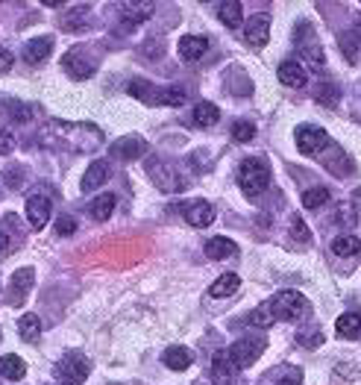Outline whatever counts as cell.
I'll list each match as a JSON object with an SVG mask.
<instances>
[{
    "label": "cell",
    "mask_w": 361,
    "mask_h": 385,
    "mask_svg": "<svg viewBox=\"0 0 361 385\" xmlns=\"http://www.w3.org/2000/svg\"><path fill=\"white\" fill-rule=\"evenodd\" d=\"M130 94L138 98L142 103H150V106H183L185 103L183 88H159V86H153L147 80H132Z\"/></svg>",
    "instance_id": "obj_1"
},
{
    "label": "cell",
    "mask_w": 361,
    "mask_h": 385,
    "mask_svg": "<svg viewBox=\"0 0 361 385\" xmlns=\"http://www.w3.org/2000/svg\"><path fill=\"white\" fill-rule=\"evenodd\" d=\"M238 185H241V191H244V195L258 197V195H262V191H268V185H270V171H268V165H265L262 159H244V162H241V168H238Z\"/></svg>",
    "instance_id": "obj_2"
},
{
    "label": "cell",
    "mask_w": 361,
    "mask_h": 385,
    "mask_svg": "<svg viewBox=\"0 0 361 385\" xmlns=\"http://www.w3.org/2000/svg\"><path fill=\"white\" fill-rule=\"evenodd\" d=\"M268 306H270L276 321H294V318H303L309 312V300L299 292H276Z\"/></svg>",
    "instance_id": "obj_3"
},
{
    "label": "cell",
    "mask_w": 361,
    "mask_h": 385,
    "mask_svg": "<svg viewBox=\"0 0 361 385\" xmlns=\"http://www.w3.org/2000/svg\"><path fill=\"white\" fill-rule=\"evenodd\" d=\"M88 374H91V368H88L86 356L76 353V350L65 353L62 359H59V364H56V377H59V382H62V385H83L88 379Z\"/></svg>",
    "instance_id": "obj_4"
},
{
    "label": "cell",
    "mask_w": 361,
    "mask_h": 385,
    "mask_svg": "<svg viewBox=\"0 0 361 385\" xmlns=\"http://www.w3.org/2000/svg\"><path fill=\"white\" fill-rule=\"evenodd\" d=\"M147 174H150V180L162 188V191H185V180L176 174L173 171V165L171 162H165V159H150L147 162Z\"/></svg>",
    "instance_id": "obj_5"
},
{
    "label": "cell",
    "mask_w": 361,
    "mask_h": 385,
    "mask_svg": "<svg viewBox=\"0 0 361 385\" xmlns=\"http://www.w3.org/2000/svg\"><path fill=\"white\" fill-rule=\"evenodd\" d=\"M265 347H268V338H241V341H235L229 347V359L235 362V368L241 371V368H247V364H253L258 356H262Z\"/></svg>",
    "instance_id": "obj_6"
},
{
    "label": "cell",
    "mask_w": 361,
    "mask_h": 385,
    "mask_svg": "<svg viewBox=\"0 0 361 385\" xmlns=\"http://www.w3.org/2000/svg\"><path fill=\"white\" fill-rule=\"evenodd\" d=\"M294 139H297V147L303 150V153H309V156H314V153H320V150L329 147V132H326L323 127L303 124V127H297Z\"/></svg>",
    "instance_id": "obj_7"
},
{
    "label": "cell",
    "mask_w": 361,
    "mask_h": 385,
    "mask_svg": "<svg viewBox=\"0 0 361 385\" xmlns=\"http://www.w3.org/2000/svg\"><path fill=\"white\" fill-rule=\"evenodd\" d=\"M27 218H30L33 229H45L47 226V221H50V197H47V191L35 188L33 195L27 197Z\"/></svg>",
    "instance_id": "obj_8"
},
{
    "label": "cell",
    "mask_w": 361,
    "mask_h": 385,
    "mask_svg": "<svg viewBox=\"0 0 361 385\" xmlns=\"http://www.w3.org/2000/svg\"><path fill=\"white\" fill-rule=\"evenodd\" d=\"M270 35V18L268 15H253L244 27V42L250 47H265Z\"/></svg>",
    "instance_id": "obj_9"
},
{
    "label": "cell",
    "mask_w": 361,
    "mask_h": 385,
    "mask_svg": "<svg viewBox=\"0 0 361 385\" xmlns=\"http://www.w3.org/2000/svg\"><path fill=\"white\" fill-rule=\"evenodd\" d=\"M206 50H209V38L206 35H183V38H179V45H176V53L183 56V62L203 59Z\"/></svg>",
    "instance_id": "obj_10"
},
{
    "label": "cell",
    "mask_w": 361,
    "mask_h": 385,
    "mask_svg": "<svg viewBox=\"0 0 361 385\" xmlns=\"http://www.w3.org/2000/svg\"><path fill=\"white\" fill-rule=\"evenodd\" d=\"M235 362L229 359V350H217L212 359V379L214 385H232L235 382Z\"/></svg>",
    "instance_id": "obj_11"
},
{
    "label": "cell",
    "mask_w": 361,
    "mask_h": 385,
    "mask_svg": "<svg viewBox=\"0 0 361 385\" xmlns=\"http://www.w3.org/2000/svg\"><path fill=\"white\" fill-rule=\"evenodd\" d=\"M153 4H124V6H120V21H124V24H120V33H130L135 24H142V21H147V18L153 15Z\"/></svg>",
    "instance_id": "obj_12"
},
{
    "label": "cell",
    "mask_w": 361,
    "mask_h": 385,
    "mask_svg": "<svg viewBox=\"0 0 361 385\" xmlns=\"http://www.w3.org/2000/svg\"><path fill=\"white\" fill-rule=\"evenodd\" d=\"M183 215H185V221H188L191 226L203 229V226H209V224L214 221V206L206 203V200H197V203L183 206Z\"/></svg>",
    "instance_id": "obj_13"
},
{
    "label": "cell",
    "mask_w": 361,
    "mask_h": 385,
    "mask_svg": "<svg viewBox=\"0 0 361 385\" xmlns=\"http://www.w3.org/2000/svg\"><path fill=\"white\" fill-rule=\"evenodd\" d=\"M279 83L282 86H288V88H303L306 86V80H309V74H306V68L299 65L297 59H288V62H282L279 65Z\"/></svg>",
    "instance_id": "obj_14"
},
{
    "label": "cell",
    "mask_w": 361,
    "mask_h": 385,
    "mask_svg": "<svg viewBox=\"0 0 361 385\" xmlns=\"http://www.w3.org/2000/svg\"><path fill=\"white\" fill-rule=\"evenodd\" d=\"M144 150H147V142L138 139V136L118 139V142L112 144V153H115V156H118V159H127V162H132V159H138V156H144Z\"/></svg>",
    "instance_id": "obj_15"
},
{
    "label": "cell",
    "mask_w": 361,
    "mask_h": 385,
    "mask_svg": "<svg viewBox=\"0 0 361 385\" xmlns=\"http://www.w3.org/2000/svg\"><path fill=\"white\" fill-rule=\"evenodd\" d=\"M50 53H53V38H50V35L33 38V42L24 45V59H27L30 65H42Z\"/></svg>",
    "instance_id": "obj_16"
},
{
    "label": "cell",
    "mask_w": 361,
    "mask_h": 385,
    "mask_svg": "<svg viewBox=\"0 0 361 385\" xmlns=\"http://www.w3.org/2000/svg\"><path fill=\"white\" fill-rule=\"evenodd\" d=\"M112 177V168H109V162H103V159H97V162H91L88 165V171H86V177H83V191H94V188H100L106 180Z\"/></svg>",
    "instance_id": "obj_17"
},
{
    "label": "cell",
    "mask_w": 361,
    "mask_h": 385,
    "mask_svg": "<svg viewBox=\"0 0 361 385\" xmlns=\"http://www.w3.org/2000/svg\"><path fill=\"white\" fill-rule=\"evenodd\" d=\"M65 71H68L71 76H76V80H88V76L94 74V62H88L79 50H71V53L65 56Z\"/></svg>",
    "instance_id": "obj_18"
},
{
    "label": "cell",
    "mask_w": 361,
    "mask_h": 385,
    "mask_svg": "<svg viewBox=\"0 0 361 385\" xmlns=\"http://www.w3.org/2000/svg\"><path fill=\"white\" fill-rule=\"evenodd\" d=\"M162 362L168 364L171 371H188L191 368V362H194V356H191V350H185V347H168L165 350V356H162Z\"/></svg>",
    "instance_id": "obj_19"
},
{
    "label": "cell",
    "mask_w": 361,
    "mask_h": 385,
    "mask_svg": "<svg viewBox=\"0 0 361 385\" xmlns=\"http://www.w3.org/2000/svg\"><path fill=\"white\" fill-rule=\"evenodd\" d=\"M24 374H27V362L21 359V356H15V353H9V356H4L0 359V377L4 379H24Z\"/></svg>",
    "instance_id": "obj_20"
},
{
    "label": "cell",
    "mask_w": 361,
    "mask_h": 385,
    "mask_svg": "<svg viewBox=\"0 0 361 385\" xmlns=\"http://www.w3.org/2000/svg\"><path fill=\"white\" fill-rule=\"evenodd\" d=\"M238 253V244L232 241V239H209L206 241V256L209 259H229V256H235Z\"/></svg>",
    "instance_id": "obj_21"
},
{
    "label": "cell",
    "mask_w": 361,
    "mask_h": 385,
    "mask_svg": "<svg viewBox=\"0 0 361 385\" xmlns=\"http://www.w3.org/2000/svg\"><path fill=\"white\" fill-rule=\"evenodd\" d=\"M238 288H241V277H238V274H224L220 280L212 282L209 294H212V297H232Z\"/></svg>",
    "instance_id": "obj_22"
},
{
    "label": "cell",
    "mask_w": 361,
    "mask_h": 385,
    "mask_svg": "<svg viewBox=\"0 0 361 385\" xmlns=\"http://www.w3.org/2000/svg\"><path fill=\"white\" fill-rule=\"evenodd\" d=\"M217 121H220V109H217L214 103H206V100H203V103L194 106V124H197V127L206 130V127H214Z\"/></svg>",
    "instance_id": "obj_23"
},
{
    "label": "cell",
    "mask_w": 361,
    "mask_h": 385,
    "mask_svg": "<svg viewBox=\"0 0 361 385\" xmlns=\"http://www.w3.org/2000/svg\"><path fill=\"white\" fill-rule=\"evenodd\" d=\"M115 203H118V197L115 195H100V197H94V203H91V218L94 221H109L112 218V212H115Z\"/></svg>",
    "instance_id": "obj_24"
},
{
    "label": "cell",
    "mask_w": 361,
    "mask_h": 385,
    "mask_svg": "<svg viewBox=\"0 0 361 385\" xmlns=\"http://www.w3.org/2000/svg\"><path fill=\"white\" fill-rule=\"evenodd\" d=\"M332 253L340 256V259H350V256L361 253V241H358L355 236H338V239L332 241Z\"/></svg>",
    "instance_id": "obj_25"
},
{
    "label": "cell",
    "mask_w": 361,
    "mask_h": 385,
    "mask_svg": "<svg viewBox=\"0 0 361 385\" xmlns=\"http://www.w3.org/2000/svg\"><path fill=\"white\" fill-rule=\"evenodd\" d=\"M335 330L340 338H353L361 333V315L358 312H347V315H340L338 323H335Z\"/></svg>",
    "instance_id": "obj_26"
},
{
    "label": "cell",
    "mask_w": 361,
    "mask_h": 385,
    "mask_svg": "<svg viewBox=\"0 0 361 385\" xmlns=\"http://www.w3.org/2000/svg\"><path fill=\"white\" fill-rule=\"evenodd\" d=\"M217 15H220V21H224L227 27H238L241 24V15H244V6L238 4V0H227V4H220L217 6Z\"/></svg>",
    "instance_id": "obj_27"
},
{
    "label": "cell",
    "mask_w": 361,
    "mask_h": 385,
    "mask_svg": "<svg viewBox=\"0 0 361 385\" xmlns=\"http://www.w3.org/2000/svg\"><path fill=\"white\" fill-rule=\"evenodd\" d=\"M297 50L303 53L311 65H323V50H320V45L317 42H306L303 33H299V27H297Z\"/></svg>",
    "instance_id": "obj_28"
},
{
    "label": "cell",
    "mask_w": 361,
    "mask_h": 385,
    "mask_svg": "<svg viewBox=\"0 0 361 385\" xmlns=\"http://www.w3.org/2000/svg\"><path fill=\"white\" fill-rule=\"evenodd\" d=\"M314 98H317V103H323V106H335L338 98H340V88L335 83H329V80H320L314 86Z\"/></svg>",
    "instance_id": "obj_29"
},
{
    "label": "cell",
    "mask_w": 361,
    "mask_h": 385,
    "mask_svg": "<svg viewBox=\"0 0 361 385\" xmlns=\"http://www.w3.org/2000/svg\"><path fill=\"white\" fill-rule=\"evenodd\" d=\"M33 280H35V274H33V268H21V271H15L12 274V280H9V285H12V292H18V303H21L24 300V292H27V288L33 285Z\"/></svg>",
    "instance_id": "obj_30"
},
{
    "label": "cell",
    "mask_w": 361,
    "mask_h": 385,
    "mask_svg": "<svg viewBox=\"0 0 361 385\" xmlns=\"http://www.w3.org/2000/svg\"><path fill=\"white\" fill-rule=\"evenodd\" d=\"M18 333H21L24 341H38V335H42V321H38V315H24L18 321Z\"/></svg>",
    "instance_id": "obj_31"
},
{
    "label": "cell",
    "mask_w": 361,
    "mask_h": 385,
    "mask_svg": "<svg viewBox=\"0 0 361 385\" xmlns=\"http://www.w3.org/2000/svg\"><path fill=\"white\" fill-rule=\"evenodd\" d=\"M329 188H323V185H314V188H306L303 191V206L306 209H320V206H326L329 203Z\"/></svg>",
    "instance_id": "obj_32"
},
{
    "label": "cell",
    "mask_w": 361,
    "mask_h": 385,
    "mask_svg": "<svg viewBox=\"0 0 361 385\" xmlns=\"http://www.w3.org/2000/svg\"><path fill=\"white\" fill-rule=\"evenodd\" d=\"M88 24V6L83 4V6H74V9H68V15H65V21H62V27L68 30V33H76L79 27H86Z\"/></svg>",
    "instance_id": "obj_33"
},
{
    "label": "cell",
    "mask_w": 361,
    "mask_h": 385,
    "mask_svg": "<svg viewBox=\"0 0 361 385\" xmlns=\"http://www.w3.org/2000/svg\"><path fill=\"white\" fill-rule=\"evenodd\" d=\"M273 312H270V306H258L256 312H250V318H247V323L250 326H262V330H270L273 326Z\"/></svg>",
    "instance_id": "obj_34"
},
{
    "label": "cell",
    "mask_w": 361,
    "mask_h": 385,
    "mask_svg": "<svg viewBox=\"0 0 361 385\" xmlns=\"http://www.w3.org/2000/svg\"><path fill=\"white\" fill-rule=\"evenodd\" d=\"M253 136H256V127H253L250 121H235V124H232V139H235L238 144L253 142Z\"/></svg>",
    "instance_id": "obj_35"
},
{
    "label": "cell",
    "mask_w": 361,
    "mask_h": 385,
    "mask_svg": "<svg viewBox=\"0 0 361 385\" xmlns=\"http://www.w3.org/2000/svg\"><path fill=\"white\" fill-rule=\"evenodd\" d=\"M338 45H340V50H344V56H347V59H350V62H355V59H358V53H361V47H358V42H355V38L350 35V30H347L344 35H340V38H338Z\"/></svg>",
    "instance_id": "obj_36"
},
{
    "label": "cell",
    "mask_w": 361,
    "mask_h": 385,
    "mask_svg": "<svg viewBox=\"0 0 361 385\" xmlns=\"http://www.w3.org/2000/svg\"><path fill=\"white\" fill-rule=\"evenodd\" d=\"M291 233H294V239H297L299 244H309V241H311L309 226H306V221L299 218V215H291Z\"/></svg>",
    "instance_id": "obj_37"
},
{
    "label": "cell",
    "mask_w": 361,
    "mask_h": 385,
    "mask_svg": "<svg viewBox=\"0 0 361 385\" xmlns=\"http://www.w3.org/2000/svg\"><path fill=\"white\" fill-rule=\"evenodd\" d=\"M297 341L303 344V347H320L323 335H320V330H303V333H297Z\"/></svg>",
    "instance_id": "obj_38"
},
{
    "label": "cell",
    "mask_w": 361,
    "mask_h": 385,
    "mask_svg": "<svg viewBox=\"0 0 361 385\" xmlns=\"http://www.w3.org/2000/svg\"><path fill=\"white\" fill-rule=\"evenodd\" d=\"M74 229H76V221H74L71 215H62V218H59V224H56V233H59V236H71Z\"/></svg>",
    "instance_id": "obj_39"
},
{
    "label": "cell",
    "mask_w": 361,
    "mask_h": 385,
    "mask_svg": "<svg viewBox=\"0 0 361 385\" xmlns=\"http://www.w3.org/2000/svg\"><path fill=\"white\" fill-rule=\"evenodd\" d=\"M12 150H15V139L9 136V130H0V156H6Z\"/></svg>",
    "instance_id": "obj_40"
},
{
    "label": "cell",
    "mask_w": 361,
    "mask_h": 385,
    "mask_svg": "<svg viewBox=\"0 0 361 385\" xmlns=\"http://www.w3.org/2000/svg\"><path fill=\"white\" fill-rule=\"evenodd\" d=\"M12 62H15V56H12L9 50L0 47V74H6V71L12 68Z\"/></svg>",
    "instance_id": "obj_41"
},
{
    "label": "cell",
    "mask_w": 361,
    "mask_h": 385,
    "mask_svg": "<svg viewBox=\"0 0 361 385\" xmlns=\"http://www.w3.org/2000/svg\"><path fill=\"white\" fill-rule=\"evenodd\" d=\"M276 385H303V377H299V371H291L288 377H282Z\"/></svg>",
    "instance_id": "obj_42"
},
{
    "label": "cell",
    "mask_w": 361,
    "mask_h": 385,
    "mask_svg": "<svg viewBox=\"0 0 361 385\" xmlns=\"http://www.w3.org/2000/svg\"><path fill=\"white\" fill-rule=\"evenodd\" d=\"M350 35L355 38V42H358V47H361V21H355V27L350 30Z\"/></svg>",
    "instance_id": "obj_43"
},
{
    "label": "cell",
    "mask_w": 361,
    "mask_h": 385,
    "mask_svg": "<svg viewBox=\"0 0 361 385\" xmlns=\"http://www.w3.org/2000/svg\"><path fill=\"white\" fill-rule=\"evenodd\" d=\"M6 244H9V239H6L4 229H0V250H6Z\"/></svg>",
    "instance_id": "obj_44"
}]
</instances>
